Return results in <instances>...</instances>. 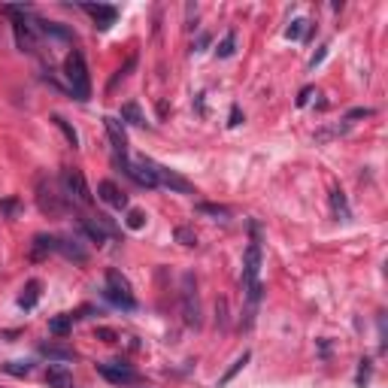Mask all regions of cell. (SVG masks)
Instances as JSON below:
<instances>
[{
    "mask_svg": "<svg viewBox=\"0 0 388 388\" xmlns=\"http://www.w3.org/2000/svg\"><path fill=\"white\" fill-rule=\"evenodd\" d=\"M64 76H67V85H70L76 101H88L91 97V76L85 67V55L79 49H73L64 61Z\"/></svg>",
    "mask_w": 388,
    "mask_h": 388,
    "instance_id": "6da1fadb",
    "label": "cell"
},
{
    "mask_svg": "<svg viewBox=\"0 0 388 388\" xmlns=\"http://www.w3.org/2000/svg\"><path fill=\"white\" fill-rule=\"evenodd\" d=\"M258 273H261V243L258 237H252L246 249V261H243V285H246V294H249V303L261 300V285H258Z\"/></svg>",
    "mask_w": 388,
    "mask_h": 388,
    "instance_id": "7a4b0ae2",
    "label": "cell"
},
{
    "mask_svg": "<svg viewBox=\"0 0 388 388\" xmlns=\"http://www.w3.org/2000/svg\"><path fill=\"white\" fill-rule=\"evenodd\" d=\"M140 164L146 167V170L155 176L158 185H164V188H170V192H179V194H194V185L188 179H182L176 170H170V167H164V164H158V161H152V158L143 155L140 158Z\"/></svg>",
    "mask_w": 388,
    "mask_h": 388,
    "instance_id": "3957f363",
    "label": "cell"
},
{
    "mask_svg": "<svg viewBox=\"0 0 388 388\" xmlns=\"http://www.w3.org/2000/svg\"><path fill=\"white\" fill-rule=\"evenodd\" d=\"M182 318H185L188 328L201 325V298H197L194 273H182Z\"/></svg>",
    "mask_w": 388,
    "mask_h": 388,
    "instance_id": "277c9868",
    "label": "cell"
},
{
    "mask_svg": "<svg viewBox=\"0 0 388 388\" xmlns=\"http://www.w3.org/2000/svg\"><path fill=\"white\" fill-rule=\"evenodd\" d=\"M106 298L116 303V307H121V309H134L136 307L131 283H127L119 270H106Z\"/></svg>",
    "mask_w": 388,
    "mask_h": 388,
    "instance_id": "5b68a950",
    "label": "cell"
},
{
    "mask_svg": "<svg viewBox=\"0 0 388 388\" xmlns=\"http://www.w3.org/2000/svg\"><path fill=\"white\" fill-rule=\"evenodd\" d=\"M37 203H40V210L45 212V216H64L67 212L64 194H58L55 185H52L45 176L37 179Z\"/></svg>",
    "mask_w": 388,
    "mask_h": 388,
    "instance_id": "8992f818",
    "label": "cell"
},
{
    "mask_svg": "<svg viewBox=\"0 0 388 388\" xmlns=\"http://www.w3.org/2000/svg\"><path fill=\"white\" fill-rule=\"evenodd\" d=\"M64 188H67V197L82 203V207H91V203H94V194H91L85 176H82V170H76V167L64 170Z\"/></svg>",
    "mask_w": 388,
    "mask_h": 388,
    "instance_id": "52a82bcc",
    "label": "cell"
},
{
    "mask_svg": "<svg viewBox=\"0 0 388 388\" xmlns=\"http://www.w3.org/2000/svg\"><path fill=\"white\" fill-rule=\"evenodd\" d=\"M97 374L112 385H131L136 382V370L125 361H110V364H97Z\"/></svg>",
    "mask_w": 388,
    "mask_h": 388,
    "instance_id": "ba28073f",
    "label": "cell"
},
{
    "mask_svg": "<svg viewBox=\"0 0 388 388\" xmlns=\"http://www.w3.org/2000/svg\"><path fill=\"white\" fill-rule=\"evenodd\" d=\"M6 12H12V15H15L12 30H15V43H19V49H21V52H34L37 37H34V30H30V25H28V21L21 19V12H25V6H6Z\"/></svg>",
    "mask_w": 388,
    "mask_h": 388,
    "instance_id": "9c48e42d",
    "label": "cell"
},
{
    "mask_svg": "<svg viewBox=\"0 0 388 388\" xmlns=\"http://www.w3.org/2000/svg\"><path fill=\"white\" fill-rule=\"evenodd\" d=\"M116 164L121 167V170H125L127 173V176H131L134 182H136V185H140V188H158V182H155V176H152V173L146 170V167H143L140 161H131V158H116Z\"/></svg>",
    "mask_w": 388,
    "mask_h": 388,
    "instance_id": "30bf717a",
    "label": "cell"
},
{
    "mask_svg": "<svg viewBox=\"0 0 388 388\" xmlns=\"http://www.w3.org/2000/svg\"><path fill=\"white\" fill-rule=\"evenodd\" d=\"M97 197H101L103 203H110L112 210H127V194L121 192L116 182H110V179H103L101 185H97Z\"/></svg>",
    "mask_w": 388,
    "mask_h": 388,
    "instance_id": "8fae6325",
    "label": "cell"
},
{
    "mask_svg": "<svg viewBox=\"0 0 388 388\" xmlns=\"http://www.w3.org/2000/svg\"><path fill=\"white\" fill-rule=\"evenodd\" d=\"M103 125H106V134H110L112 149H116V158H127V136H125V127H121V121L112 119V116H106Z\"/></svg>",
    "mask_w": 388,
    "mask_h": 388,
    "instance_id": "7c38bea8",
    "label": "cell"
},
{
    "mask_svg": "<svg viewBox=\"0 0 388 388\" xmlns=\"http://www.w3.org/2000/svg\"><path fill=\"white\" fill-rule=\"evenodd\" d=\"M82 10H85L91 19H94V25L101 28V30H110L112 25H116V19H119V10H116V6H103V3L94 6V3H85Z\"/></svg>",
    "mask_w": 388,
    "mask_h": 388,
    "instance_id": "4fadbf2b",
    "label": "cell"
},
{
    "mask_svg": "<svg viewBox=\"0 0 388 388\" xmlns=\"http://www.w3.org/2000/svg\"><path fill=\"white\" fill-rule=\"evenodd\" d=\"M45 382H49V388H70L73 376L67 374L64 364H49V370H45Z\"/></svg>",
    "mask_w": 388,
    "mask_h": 388,
    "instance_id": "5bb4252c",
    "label": "cell"
},
{
    "mask_svg": "<svg viewBox=\"0 0 388 388\" xmlns=\"http://www.w3.org/2000/svg\"><path fill=\"white\" fill-rule=\"evenodd\" d=\"M58 252H64L67 258H73V261H79V264L88 258V255H85V249H82L76 240H58Z\"/></svg>",
    "mask_w": 388,
    "mask_h": 388,
    "instance_id": "9a60e30c",
    "label": "cell"
},
{
    "mask_svg": "<svg viewBox=\"0 0 388 388\" xmlns=\"http://www.w3.org/2000/svg\"><path fill=\"white\" fill-rule=\"evenodd\" d=\"M37 300H40V283L37 279H30V283L25 285V294H21V309H34L37 307Z\"/></svg>",
    "mask_w": 388,
    "mask_h": 388,
    "instance_id": "2e32d148",
    "label": "cell"
},
{
    "mask_svg": "<svg viewBox=\"0 0 388 388\" xmlns=\"http://www.w3.org/2000/svg\"><path fill=\"white\" fill-rule=\"evenodd\" d=\"M331 207H334V212H337V218H343V222H349V203H346V194L340 192V188H334L331 192Z\"/></svg>",
    "mask_w": 388,
    "mask_h": 388,
    "instance_id": "e0dca14e",
    "label": "cell"
},
{
    "mask_svg": "<svg viewBox=\"0 0 388 388\" xmlns=\"http://www.w3.org/2000/svg\"><path fill=\"white\" fill-rule=\"evenodd\" d=\"M121 121H127V125H146V116H143V110L131 101V103L121 106Z\"/></svg>",
    "mask_w": 388,
    "mask_h": 388,
    "instance_id": "ac0fdd59",
    "label": "cell"
},
{
    "mask_svg": "<svg viewBox=\"0 0 388 388\" xmlns=\"http://www.w3.org/2000/svg\"><path fill=\"white\" fill-rule=\"evenodd\" d=\"M55 249H58V240L55 237H45V234L34 237V258H43L45 252H55Z\"/></svg>",
    "mask_w": 388,
    "mask_h": 388,
    "instance_id": "d6986e66",
    "label": "cell"
},
{
    "mask_svg": "<svg viewBox=\"0 0 388 388\" xmlns=\"http://www.w3.org/2000/svg\"><path fill=\"white\" fill-rule=\"evenodd\" d=\"M70 328H73V316H55L49 322V331L55 334V337H67L70 334Z\"/></svg>",
    "mask_w": 388,
    "mask_h": 388,
    "instance_id": "ffe728a7",
    "label": "cell"
},
{
    "mask_svg": "<svg viewBox=\"0 0 388 388\" xmlns=\"http://www.w3.org/2000/svg\"><path fill=\"white\" fill-rule=\"evenodd\" d=\"M82 234H85V237L91 240V243H97V246H103V240H106V231L97 222H82Z\"/></svg>",
    "mask_w": 388,
    "mask_h": 388,
    "instance_id": "44dd1931",
    "label": "cell"
},
{
    "mask_svg": "<svg viewBox=\"0 0 388 388\" xmlns=\"http://www.w3.org/2000/svg\"><path fill=\"white\" fill-rule=\"evenodd\" d=\"M40 352H43V355H49L52 361H70V358H73L70 349H61V346H52V343H43V346H40Z\"/></svg>",
    "mask_w": 388,
    "mask_h": 388,
    "instance_id": "7402d4cb",
    "label": "cell"
},
{
    "mask_svg": "<svg viewBox=\"0 0 388 388\" xmlns=\"http://www.w3.org/2000/svg\"><path fill=\"white\" fill-rule=\"evenodd\" d=\"M52 121H55V125L61 127V134H64L67 136V143H70V146L76 149V146H79V134H76L73 131V127H70V121H67V119H61V116H52Z\"/></svg>",
    "mask_w": 388,
    "mask_h": 388,
    "instance_id": "603a6c76",
    "label": "cell"
},
{
    "mask_svg": "<svg viewBox=\"0 0 388 388\" xmlns=\"http://www.w3.org/2000/svg\"><path fill=\"white\" fill-rule=\"evenodd\" d=\"M197 212H203V216H212V218H222V222H227V207H216V203H197Z\"/></svg>",
    "mask_w": 388,
    "mask_h": 388,
    "instance_id": "cb8c5ba5",
    "label": "cell"
},
{
    "mask_svg": "<svg viewBox=\"0 0 388 388\" xmlns=\"http://www.w3.org/2000/svg\"><path fill=\"white\" fill-rule=\"evenodd\" d=\"M143 225H146V212L143 210H127V227H131V231H140Z\"/></svg>",
    "mask_w": 388,
    "mask_h": 388,
    "instance_id": "d4e9b609",
    "label": "cell"
},
{
    "mask_svg": "<svg viewBox=\"0 0 388 388\" xmlns=\"http://www.w3.org/2000/svg\"><path fill=\"white\" fill-rule=\"evenodd\" d=\"M3 370H6L10 376H28V374H30V364H28V361H10Z\"/></svg>",
    "mask_w": 388,
    "mask_h": 388,
    "instance_id": "484cf974",
    "label": "cell"
},
{
    "mask_svg": "<svg viewBox=\"0 0 388 388\" xmlns=\"http://www.w3.org/2000/svg\"><path fill=\"white\" fill-rule=\"evenodd\" d=\"M176 240L182 243V246H188V249L197 246V234L188 231V227H179V231H176Z\"/></svg>",
    "mask_w": 388,
    "mask_h": 388,
    "instance_id": "4316f807",
    "label": "cell"
},
{
    "mask_svg": "<svg viewBox=\"0 0 388 388\" xmlns=\"http://www.w3.org/2000/svg\"><path fill=\"white\" fill-rule=\"evenodd\" d=\"M234 40H237V37H234V34H227L225 37V40H222V45H218V58H231L234 55Z\"/></svg>",
    "mask_w": 388,
    "mask_h": 388,
    "instance_id": "83f0119b",
    "label": "cell"
},
{
    "mask_svg": "<svg viewBox=\"0 0 388 388\" xmlns=\"http://www.w3.org/2000/svg\"><path fill=\"white\" fill-rule=\"evenodd\" d=\"M246 361H249V352H243V358H237V361H234V367H231V370H227V374L222 376V385H225V382H227V379H231L234 374H237L240 367H246Z\"/></svg>",
    "mask_w": 388,
    "mask_h": 388,
    "instance_id": "f1b7e54d",
    "label": "cell"
},
{
    "mask_svg": "<svg viewBox=\"0 0 388 388\" xmlns=\"http://www.w3.org/2000/svg\"><path fill=\"white\" fill-rule=\"evenodd\" d=\"M303 25H307V21H303V19H298V21H292V28H288V30H285V34H288V37H294V40H298V37H300V30H303Z\"/></svg>",
    "mask_w": 388,
    "mask_h": 388,
    "instance_id": "f546056e",
    "label": "cell"
},
{
    "mask_svg": "<svg viewBox=\"0 0 388 388\" xmlns=\"http://www.w3.org/2000/svg\"><path fill=\"white\" fill-rule=\"evenodd\" d=\"M97 337L106 340V343H116V331H110V328H97Z\"/></svg>",
    "mask_w": 388,
    "mask_h": 388,
    "instance_id": "4dcf8cb0",
    "label": "cell"
},
{
    "mask_svg": "<svg viewBox=\"0 0 388 388\" xmlns=\"http://www.w3.org/2000/svg\"><path fill=\"white\" fill-rule=\"evenodd\" d=\"M361 116H374V110H352L346 116V121H352V119H361Z\"/></svg>",
    "mask_w": 388,
    "mask_h": 388,
    "instance_id": "1f68e13d",
    "label": "cell"
},
{
    "mask_svg": "<svg viewBox=\"0 0 388 388\" xmlns=\"http://www.w3.org/2000/svg\"><path fill=\"white\" fill-rule=\"evenodd\" d=\"M309 94H313V88H303V94L298 97V103H300V106H307V101H309Z\"/></svg>",
    "mask_w": 388,
    "mask_h": 388,
    "instance_id": "d6a6232c",
    "label": "cell"
},
{
    "mask_svg": "<svg viewBox=\"0 0 388 388\" xmlns=\"http://www.w3.org/2000/svg\"><path fill=\"white\" fill-rule=\"evenodd\" d=\"M231 125H240V110H237V106L231 110Z\"/></svg>",
    "mask_w": 388,
    "mask_h": 388,
    "instance_id": "836d02e7",
    "label": "cell"
},
{
    "mask_svg": "<svg viewBox=\"0 0 388 388\" xmlns=\"http://www.w3.org/2000/svg\"><path fill=\"white\" fill-rule=\"evenodd\" d=\"M0 210H3V212H15V201H6Z\"/></svg>",
    "mask_w": 388,
    "mask_h": 388,
    "instance_id": "e575fe53",
    "label": "cell"
}]
</instances>
